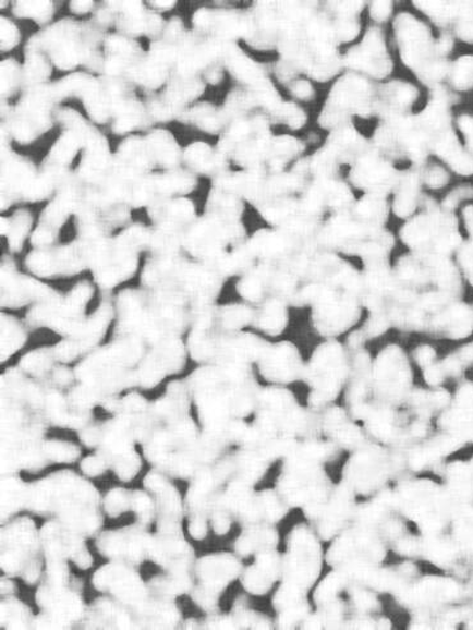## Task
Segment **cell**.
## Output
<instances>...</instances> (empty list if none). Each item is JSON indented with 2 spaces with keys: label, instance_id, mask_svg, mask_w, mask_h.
I'll list each match as a JSON object with an SVG mask.
<instances>
[{
  "label": "cell",
  "instance_id": "obj_1",
  "mask_svg": "<svg viewBox=\"0 0 473 630\" xmlns=\"http://www.w3.org/2000/svg\"><path fill=\"white\" fill-rule=\"evenodd\" d=\"M395 506L405 521L417 525L423 535L450 530L453 519L464 504L458 501L445 485L428 478H408L397 482Z\"/></svg>",
  "mask_w": 473,
  "mask_h": 630
},
{
  "label": "cell",
  "instance_id": "obj_2",
  "mask_svg": "<svg viewBox=\"0 0 473 630\" xmlns=\"http://www.w3.org/2000/svg\"><path fill=\"white\" fill-rule=\"evenodd\" d=\"M379 84L347 71L328 96L319 117L322 129L335 130L352 123V118H372L378 108Z\"/></svg>",
  "mask_w": 473,
  "mask_h": 630
},
{
  "label": "cell",
  "instance_id": "obj_3",
  "mask_svg": "<svg viewBox=\"0 0 473 630\" xmlns=\"http://www.w3.org/2000/svg\"><path fill=\"white\" fill-rule=\"evenodd\" d=\"M351 359L343 344L328 340L317 348L303 371V380L312 388L308 404L320 412L336 400L349 380Z\"/></svg>",
  "mask_w": 473,
  "mask_h": 630
},
{
  "label": "cell",
  "instance_id": "obj_4",
  "mask_svg": "<svg viewBox=\"0 0 473 630\" xmlns=\"http://www.w3.org/2000/svg\"><path fill=\"white\" fill-rule=\"evenodd\" d=\"M323 464L303 453L299 445L290 456L284 458L277 492L290 508L303 509L327 498L335 484L325 472Z\"/></svg>",
  "mask_w": 473,
  "mask_h": 630
},
{
  "label": "cell",
  "instance_id": "obj_5",
  "mask_svg": "<svg viewBox=\"0 0 473 630\" xmlns=\"http://www.w3.org/2000/svg\"><path fill=\"white\" fill-rule=\"evenodd\" d=\"M389 545L373 530L352 523L349 529L332 540L325 561L332 569L345 573L364 572L379 567L386 560Z\"/></svg>",
  "mask_w": 473,
  "mask_h": 630
},
{
  "label": "cell",
  "instance_id": "obj_6",
  "mask_svg": "<svg viewBox=\"0 0 473 630\" xmlns=\"http://www.w3.org/2000/svg\"><path fill=\"white\" fill-rule=\"evenodd\" d=\"M323 561L322 540L317 537L312 525H295L287 538V553L283 555V572L280 581L308 592L319 580Z\"/></svg>",
  "mask_w": 473,
  "mask_h": 630
},
{
  "label": "cell",
  "instance_id": "obj_7",
  "mask_svg": "<svg viewBox=\"0 0 473 630\" xmlns=\"http://www.w3.org/2000/svg\"><path fill=\"white\" fill-rule=\"evenodd\" d=\"M389 481H395L391 449L372 440L352 451L342 471V482L356 495L374 496L388 487Z\"/></svg>",
  "mask_w": 473,
  "mask_h": 630
},
{
  "label": "cell",
  "instance_id": "obj_8",
  "mask_svg": "<svg viewBox=\"0 0 473 630\" xmlns=\"http://www.w3.org/2000/svg\"><path fill=\"white\" fill-rule=\"evenodd\" d=\"M374 403L398 408L408 403L412 388V369L408 355L399 346H389L373 361Z\"/></svg>",
  "mask_w": 473,
  "mask_h": 630
},
{
  "label": "cell",
  "instance_id": "obj_9",
  "mask_svg": "<svg viewBox=\"0 0 473 630\" xmlns=\"http://www.w3.org/2000/svg\"><path fill=\"white\" fill-rule=\"evenodd\" d=\"M393 27L403 64L416 74L421 83L432 85V70L435 69L428 59L438 43L433 41L430 28L409 12L399 13ZM435 73L439 78L440 73L436 70Z\"/></svg>",
  "mask_w": 473,
  "mask_h": 630
},
{
  "label": "cell",
  "instance_id": "obj_10",
  "mask_svg": "<svg viewBox=\"0 0 473 630\" xmlns=\"http://www.w3.org/2000/svg\"><path fill=\"white\" fill-rule=\"evenodd\" d=\"M356 508V494L341 481L327 498L302 510L317 537L328 543L352 525Z\"/></svg>",
  "mask_w": 473,
  "mask_h": 630
},
{
  "label": "cell",
  "instance_id": "obj_11",
  "mask_svg": "<svg viewBox=\"0 0 473 630\" xmlns=\"http://www.w3.org/2000/svg\"><path fill=\"white\" fill-rule=\"evenodd\" d=\"M344 69L375 81L386 80L395 69L386 34L379 26L368 27L364 39L343 56Z\"/></svg>",
  "mask_w": 473,
  "mask_h": 630
},
{
  "label": "cell",
  "instance_id": "obj_12",
  "mask_svg": "<svg viewBox=\"0 0 473 630\" xmlns=\"http://www.w3.org/2000/svg\"><path fill=\"white\" fill-rule=\"evenodd\" d=\"M399 174L393 161L384 157L376 148L352 166L350 180L366 194L384 196L395 191Z\"/></svg>",
  "mask_w": 473,
  "mask_h": 630
},
{
  "label": "cell",
  "instance_id": "obj_13",
  "mask_svg": "<svg viewBox=\"0 0 473 630\" xmlns=\"http://www.w3.org/2000/svg\"><path fill=\"white\" fill-rule=\"evenodd\" d=\"M241 573L242 562L231 554L213 555L203 559L199 562V576L204 587L196 602L205 609H211L218 602L219 593Z\"/></svg>",
  "mask_w": 473,
  "mask_h": 630
},
{
  "label": "cell",
  "instance_id": "obj_14",
  "mask_svg": "<svg viewBox=\"0 0 473 630\" xmlns=\"http://www.w3.org/2000/svg\"><path fill=\"white\" fill-rule=\"evenodd\" d=\"M260 371L266 380L290 384L303 379V362L300 352L291 343L266 348L260 358Z\"/></svg>",
  "mask_w": 473,
  "mask_h": 630
},
{
  "label": "cell",
  "instance_id": "obj_15",
  "mask_svg": "<svg viewBox=\"0 0 473 630\" xmlns=\"http://www.w3.org/2000/svg\"><path fill=\"white\" fill-rule=\"evenodd\" d=\"M438 425L441 432L458 440L473 443V383L464 381L458 387L454 399L441 412Z\"/></svg>",
  "mask_w": 473,
  "mask_h": 630
},
{
  "label": "cell",
  "instance_id": "obj_16",
  "mask_svg": "<svg viewBox=\"0 0 473 630\" xmlns=\"http://www.w3.org/2000/svg\"><path fill=\"white\" fill-rule=\"evenodd\" d=\"M324 147L339 166L356 165L361 158H364L375 148L372 141L362 136L352 123L330 131Z\"/></svg>",
  "mask_w": 473,
  "mask_h": 630
},
{
  "label": "cell",
  "instance_id": "obj_17",
  "mask_svg": "<svg viewBox=\"0 0 473 630\" xmlns=\"http://www.w3.org/2000/svg\"><path fill=\"white\" fill-rule=\"evenodd\" d=\"M282 572L283 555L277 550L265 552L256 555L254 565L242 573L241 581L251 595L264 596L277 581L282 580Z\"/></svg>",
  "mask_w": 473,
  "mask_h": 630
},
{
  "label": "cell",
  "instance_id": "obj_18",
  "mask_svg": "<svg viewBox=\"0 0 473 630\" xmlns=\"http://www.w3.org/2000/svg\"><path fill=\"white\" fill-rule=\"evenodd\" d=\"M419 99L417 87L409 81L393 80L379 85L378 108L376 116L381 121L389 118L411 114L413 106Z\"/></svg>",
  "mask_w": 473,
  "mask_h": 630
},
{
  "label": "cell",
  "instance_id": "obj_19",
  "mask_svg": "<svg viewBox=\"0 0 473 630\" xmlns=\"http://www.w3.org/2000/svg\"><path fill=\"white\" fill-rule=\"evenodd\" d=\"M279 543L278 532L270 524L250 525L235 541V552L242 558L258 555L265 552L277 550Z\"/></svg>",
  "mask_w": 473,
  "mask_h": 630
},
{
  "label": "cell",
  "instance_id": "obj_20",
  "mask_svg": "<svg viewBox=\"0 0 473 630\" xmlns=\"http://www.w3.org/2000/svg\"><path fill=\"white\" fill-rule=\"evenodd\" d=\"M286 311L280 303H271L266 307L265 313L258 317V325L260 328L272 336L282 332L286 326Z\"/></svg>",
  "mask_w": 473,
  "mask_h": 630
},
{
  "label": "cell",
  "instance_id": "obj_21",
  "mask_svg": "<svg viewBox=\"0 0 473 630\" xmlns=\"http://www.w3.org/2000/svg\"><path fill=\"white\" fill-rule=\"evenodd\" d=\"M46 453L58 462H73L80 456V450L66 443L50 441L46 444Z\"/></svg>",
  "mask_w": 473,
  "mask_h": 630
},
{
  "label": "cell",
  "instance_id": "obj_22",
  "mask_svg": "<svg viewBox=\"0 0 473 630\" xmlns=\"http://www.w3.org/2000/svg\"><path fill=\"white\" fill-rule=\"evenodd\" d=\"M132 498L128 492H122V488H114L112 493H109L107 499V511L109 516L117 517L128 511Z\"/></svg>",
  "mask_w": 473,
  "mask_h": 630
},
{
  "label": "cell",
  "instance_id": "obj_23",
  "mask_svg": "<svg viewBox=\"0 0 473 630\" xmlns=\"http://www.w3.org/2000/svg\"><path fill=\"white\" fill-rule=\"evenodd\" d=\"M393 2H373L369 3V16L376 24H386L393 14Z\"/></svg>",
  "mask_w": 473,
  "mask_h": 630
},
{
  "label": "cell",
  "instance_id": "obj_24",
  "mask_svg": "<svg viewBox=\"0 0 473 630\" xmlns=\"http://www.w3.org/2000/svg\"><path fill=\"white\" fill-rule=\"evenodd\" d=\"M291 84V90L295 98L302 101H312L315 98L316 93L312 81L299 77L292 81Z\"/></svg>",
  "mask_w": 473,
  "mask_h": 630
},
{
  "label": "cell",
  "instance_id": "obj_25",
  "mask_svg": "<svg viewBox=\"0 0 473 630\" xmlns=\"http://www.w3.org/2000/svg\"><path fill=\"white\" fill-rule=\"evenodd\" d=\"M413 358H415L421 368H426L436 362V351L432 346H420L416 348V351L413 352Z\"/></svg>",
  "mask_w": 473,
  "mask_h": 630
},
{
  "label": "cell",
  "instance_id": "obj_26",
  "mask_svg": "<svg viewBox=\"0 0 473 630\" xmlns=\"http://www.w3.org/2000/svg\"><path fill=\"white\" fill-rule=\"evenodd\" d=\"M83 469L88 476H99L106 471V461H102V458L90 457L83 463Z\"/></svg>",
  "mask_w": 473,
  "mask_h": 630
},
{
  "label": "cell",
  "instance_id": "obj_27",
  "mask_svg": "<svg viewBox=\"0 0 473 630\" xmlns=\"http://www.w3.org/2000/svg\"><path fill=\"white\" fill-rule=\"evenodd\" d=\"M469 463H470V465H471V469H472V471H473V458H472V461H471V462H469Z\"/></svg>",
  "mask_w": 473,
  "mask_h": 630
}]
</instances>
